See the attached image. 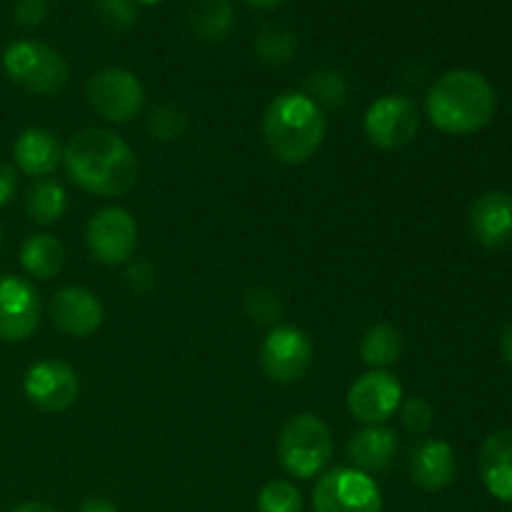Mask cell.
<instances>
[{
  "label": "cell",
  "mask_w": 512,
  "mask_h": 512,
  "mask_svg": "<svg viewBox=\"0 0 512 512\" xmlns=\"http://www.w3.org/2000/svg\"><path fill=\"white\" fill-rule=\"evenodd\" d=\"M63 165L78 188L103 198H118L138 183V158L118 133L85 128L63 148Z\"/></svg>",
  "instance_id": "cell-1"
},
{
  "label": "cell",
  "mask_w": 512,
  "mask_h": 512,
  "mask_svg": "<svg viewBox=\"0 0 512 512\" xmlns=\"http://www.w3.org/2000/svg\"><path fill=\"white\" fill-rule=\"evenodd\" d=\"M430 123L448 135L483 130L498 110V95L490 80L475 70H450L435 80L425 100Z\"/></svg>",
  "instance_id": "cell-2"
},
{
  "label": "cell",
  "mask_w": 512,
  "mask_h": 512,
  "mask_svg": "<svg viewBox=\"0 0 512 512\" xmlns=\"http://www.w3.org/2000/svg\"><path fill=\"white\" fill-rule=\"evenodd\" d=\"M325 113L305 93H280L263 115V138L270 155L285 165L313 158L325 140Z\"/></svg>",
  "instance_id": "cell-3"
},
{
  "label": "cell",
  "mask_w": 512,
  "mask_h": 512,
  "mask_svg": "<svg viewBox=\"0 0 512 512\" xmlns=\"http://www.w3.org/2000/svg\"><path fill=\"white\" fill-rule=\"evenodd\" d=\"M278 458L288 475L310 480L325 470L333 458V435L330 428L313 413L293 415L283 425L278 438Z\"/></svg>",
  "instance_id": "cell-4"
},
{
  "label": "cell",
  "mask_w": 512,
  "mask_h": 512,
  "mask_svg": "<svg viewBox=\"0 0 512 512\" xmlns=\"http://www.w3.org/2000/svg\"><path fill=\"white\" fill-rule=\"evenodd\" d=\"M3 70L33 95H58L68 88L70 68L63 55L40 40H15L3 53Z\"/></svg>",
  "instance_id": "cell-5"
},
{
  "label": "cell",
  "mask_w": 512,
  "mask_h": 512,
  "mask_svg": "<svg viewBox=\"0 0 512 512\" xmlns=\"http://www.w3.org/2000/svg\"><path fill=\"white\" fill-rule=\"evenodd\" d=\"M90 108L108 123H130L145 105V88L135 73L125 68L98 70L85 85Z\"/></svg>",
  "instance_id": "cell-6"
},
{
  "label": "cell",
  "mask_w": 512,
  "mask_h": 512,
  "mask_svg": "<svg viewBox=\"0 0 512 512\" xmlns=\"http://www.w3.org/2000/svg\"><path fill=\"white\" fill-rule=\"evenodd\" d=\"M313 512H383V495L368 473L335 468L315 485Z\"/></svg>",
  "instance_id": "cell-7"
},
{
  "label": "cell",
  "mask_w": 512,
  "mask_h": 512,
  "mask_svg": "<svg viewBox=\"0 0 512 512\" xmlns=\"http://www.w3.org/2000/svg\"><path fill=\"white\" fill-rule=\"evenodd\" d=\"M85 245L98 263L110 268L125 265L138 248V223L118 205L95 210L85 225Z\"/></svg>",
  "instance_id": "cell-8"
},
{
  "label": "cell",
  "mask_w": 512,
  "mask_h": 512,
  "mask_svg": "<svg viewBox=\"0 0 512 512\" xmlns=\"http://www.w3.org/2000/svg\"><path fill=\"white\" fill-rule=\"evenodd\" d=\"M313 340L295 325H275L260 345V365L278 385H293L305 378L313 365Z\"/></svg>",
  "instance_id": "cell-9"
},
{
  "label": "cell",
  "mask_w": 512,
  "mask_h": 512,
  "mask_svg": "<svg viewBox=\"0 0 512 512\" xmlns=\"http://www.w3.org/2000/svg\"><path fill=\"white\" fill-rule=\"evenodd\" d=\"M420 113L405 95H380L365 113V135L380 150H400L415 140Z\"/></svg>",
  "instance_id": "cell-10"
},
{
  "label": "cell",
  "mask_w": 512,
  "mask_h": 512,
  "mask_svg": "<svg viewBox=\"0 0 512 512\" xmlns=\"http://www.w3.org/2000/svg\"><path fill=\"white\" fill-rule=\"evenodd\" d=\"M23 393L35 408L45 413H63L80 395L78 373L55 358L38 360L23 375Z\"/></svg>",
  "instance_id": "cell-11"
},
{
  "label": "cell",
  "mask_w": 512,
  "mask_h": 512,
  "mask_svg": "<svg viewBox=\"0 0 512 512\" xmlns=\"http://www.w3.org/2000/svg\"><path fill=\"white\" fill-rule=\"evenodd\" d=\"M403 405V385L388 370L360 375L348 390V410L363 425H385Z\"/></svg>",
  "instance_id": "cell-12"
},
{
  "label": "cell",
  "mask_w": 512,
  "mask_h": 512,
  "mask_svg": "<svg viewBox=\"0 0 512 512\" xmlns=\"http://www.w3.org/2000/svg\"><path fill=\"white\" fill-rule=\"evenodd\" d=\"M43 318L40 293L23 278L0 275V340L23 343L38 330Z\"/></svg>",
  "instance_id": "cell-13"
},
{
  "label": "cell",
  "mask_w": 512,
  "mask_h": 512,
  "mask_svg": "<svg viewBox=\"0 0 512 512\" xmlns=\"http://www.w3.org/2000/svg\"><path fill=\"white\" fill-rule=\"evenodd\" d=\"M50 318L60 333L70 338H90L103 325L105 310L98 295L90 293L88 288L68 285V288H60L50 300Z\"/></svg>",
  "instance_id": "cell-14"
},
{
  "label": "cell",
  "mask_w": 512,
  "mask_h": 512,
  "mask_svg": "<svg viewBox=\"0 0 512 512\" xmlns=\"http://www.w3.org/2000/svg\"><path fill=\"white\" fill-rule=\"evenodd\" d=\"M470 233L483 248H503L512 240V195L503 190L480 195L470 208Z\"/></svg>",
  "instance_id": "cell-15"
},
{
  "label": "cell",
  "mask_w": 512,
  "mask_h": 512,
  "mask_svg": "<svg viewBox=\"0 0 512 512\" xmlns=\"http://www.w3.org/2000/svg\"><path fill=\"white\" fill-rule=\"evenodd\" d=\"M410 478L418 488L428 493H438L453 485L458 463H455L453 445L445 440H423L418 448L410 453L408 460Z\"/></svg>",
  "instance_id": "cell-16"
},
{
  "label": "cell",
  "mask_w": 512,
  "mask_h": 512,
  "mask_svg": "<svg viewBox=\"0 0 512 512\" xmlns=\"http://www.w3.org/2000/svg\"><path fill=\"white\" fill-rule=\"evenodd\" d=\"M15 165L30 178H45L63 163V145L48 128H28L13 143Z\"/></svg>",
  "instance_id": "cell-17"
},
{
  "label": "cell",
  "mask_w": 512,
  "mask_h": 512,
  "mask_svg": "<svg viewBox=\"0 0 512 512\" xmlns=\"http://www.w3.org/2000/svg\"><path fill=\"white\" fill-rule=\"evenodd\" d=\"M480 478L490 495L512 503V430H498L480 450Z\"/></svg>",
  "instance_id": "cell-18"
},
{
  "label": "cell",
  "mask_w": 512,
  "mask_h": 512,
  "mask_svg": "<svg viewBox=\"0 0 512 512\" xmlns=\"http://www.w3.org/2000/svg\"><path fill=\"white\" fill-rule=\"evenodd\" d=\"M398 453V438L385 425H365L348 443V458L360 473H378L393 463Z\"/></svg>",
  "instance_id": "cell-19"
},
{
  "label": "cell",
  "mask_w": 512,
  "mask_h": 512,
  "mask_svg": "<svg viewBox=\"0 0 512 512\" xmlns=\"http://www.w3.org/2000/svg\"><path fill=\"white\" fill-rule=\"evenodd\" d=\"M20 265H23L25 273L35 280L55 278L65 265L63 243L50 233L30 235V238L20 245Z\"/></svg>",
  "instance_id": "cell-20"
},
{
  "label": "cell",
  "mask_w": 512,
  "mask_h": 512,
  "mask_svg": "<svg viewBox=\"0 0 512 512\" xmlns=\"http://www.w3.org/2000/svg\"><path fill=\"white\" fill-rule=\"evenodd\" d=\"M188 23L203 40L220 43L235 28V8L230 0H190Z\"/></svg>",
  "instance_id": "cell-21"
},
{
  "label": "cell",
  "mask_w": 512,
  "mask_h": 512,
  "mask_svg": "<svg viewBox=\"0 0 512 512\" xmlns=\"http://www.w3.org/2000/svg\"><path fill=\"white\" fill-rule=\"evenodd\" d=\"M403 355V335L388 323L370 325L360 340V358L373 370H388Z\"/></svg>",
  "instance_id": "cell-22"
},
{
  "label": "cell",
  "mask_w": 512,
  "mask_h": 512,
  "mask_svg": "<svg viewBox=\"0 0 512 512\" xmlns=\"http://www.w3.org/2000/svg\"><path fill=\"white\" fill-rule=\"evenodd\" d=\"M68 210V195L55 180H38L25 195V213L35 225H53Z\"/></svg>",
  "instance_id": "cell-23"
},
{
  "label": "cell",
  "mask_w": 512,
  "mask_h": 512,
  "mask_svg": "<svg viewBox=\"0 0 512 512\" xmlns=\"http://www.w3.org/2000/svg\"><path fill=\"white\" fill-rule=\"evenodd\" d=\"M295 50H298V38H295L293 30L280 23L263 25L255 35V53L265 65L280 68V65L290 63Z\"/></svg>",
  "instance_id": "cell-24"
},
{
  "label": "cell",
  "mask_w": 512,
  "mask_h": 512,
  "mask_svg": "<svg viewBox=\"0 0 512 512\" xmlns=\"http://www.w3.org/2000/svg\"><path fill=\"white\" fill-rule=\"evenodd\" d=\"M308 98L315 100L320 108H343L348 103V83H345L343 75L338 70H315V73L308 75Z\"/></svg>",
  "instance_id": "cell-25"
},
{
  "label": "cell",
  "mask_w": 512,
  "mask_h": 512,
  "mask_svg": "<svg viewBox=\"0 0 512 512\" xmlns=\"http://www.w3.org/2000/svg\"><path fill=\"white\" fill-rule=\"evenodd\" d=\"M258 512H303V495L290 480H273L260 490Z\"/></svg>",
  "instance_id": "cell-26"
},
{
  "label": "cell",
  "mask_w": 512,
  "mask_h": 512,
  "mask_svg": "<svg viewBox=\"0 0 512 512\" xmlns=\"http://www.w3.org/2000/svg\"><path fill=\"white\" fill-rule=\"evenodd\" d=\"M185 128H188V118L175 105H158L155 110H150L148 133L158 143H173L185 133Z\"/></svg>",
  "instance_id": "cell-27"
},
{
  "label": "cell",
  "mask_w": 512,
  "mask_h": 512,
  "mask_svg": "<svg viewBox=\"0 0 512 512\" xmlns=\"http://www.w3.org/2000/svg\"><path fill=\"white\" fill-rule=\"evenodd\" d=\"M245 310L253 320L258 323H273L280 318L283 308H280V300L273 290L265 288H253L245 293Z\"/></svg>",
  "instance_id": "cell-28"
},
{
  "label": "cell",
  "mask_w": 512,
  "mask_h": 512,
  "mask_svg": "<svg viewBox=\"0 0 512 512\" xmlns=\"http://www.w3.org/2000/svg\"><path fill=\"white\" fill-rule=\"evenodd\" d=\"M138 8L135 0H100V18L108 28L128 30L138 23Z\"/></svg>",
  "instance_id": "cell-29"
},
{
  "label": "cell",
  "mask_w": 512,
  "mask_h": 512,
  "mask_svg": "<svg viewBox=\"0 0 512 512\" xmlns=\"http://www.w3.org/2000/svg\"><path fill=\"white\" fill-rule=\"evenodd\" d=\"M433 405L423 398H410L408 403L400 405V423L408 433L413 435H425L433 428Z\"/></svg>",
  "instance_id": "cell-30"
},
{
  "label": "cell",
  "mask_w": 512,
  "mask_h": 512,
  "mask_svg": "<svg viewBox=\"0 0 512 512\" xmlns=\"http://www.w3.org/2000/svg\"><path fill=\"white\" fill-rule=\"evenodd\" d=\"M53 10V0H15L13 23L20 28H35L43 23Z\"/></svg>",
  "instance_id": "cell-31"
},
{
  "label": "cell",
  "mask_w": 512,
  "mask_h": 512,
  "mask_svg": "<svg viewBox=\"0 0 512 512\" xmlns=\"http://www.w3.org/2000/svg\"><path fill=\"white\" fill-rule=\"evenodd\" d=\"M125 278H128V285L135 290V293H148V290H153V285L158 283V273H155V268L150 263H143V260L130 265Z\"/></svg>",
  "instance_id": "cell-32"
},
{
  "label": "cell",
  "mask_w": 512,
  "mask_h": 512,
  "mask_svg": "<svg viewBox=\"0 0 512 512\" xmlns=\"http://www.w3.org/2000/svg\"><path fill=\"white\" fill-rule=\"evenodd\" d=\"M18 193V173L13 165L0 163V205H8Z\"/></svg>",
  "instance_id": "cell-33"
},
{
  "label": "cell",
  "mask_w": 512,
  "mask_h": 512,
  "mask_svg": "<svg viewBox=\"0 0 512 512\" xmlns=\"http://www.w3.org/2000/svg\"><path fill=\"white\" fill-rule=\"evenodd\" d=\"M78 512H118V508L105 498H88L80 505Z\"/></svg>",
  "instance_id": "cell-34"
},
{
  "label": "cell",
  "mask_w": 512,
  "mask_h": 512,
  "mask_svg": "<svg viewBox=\"0 0 512 512\" xmlns=\"http://www.w3.org/2000/svg\"><path fill=\"white\" fill-rule=\"evenodd\" d=\"M500 350H503V358L512 365V320L508 325H505L503 338H500Z\"/></svg>",
  "instance_id": "cell-35"
},
{
  "label": "cell",
  "mask_w": 512,
  "mask_h": 512,
  "mask_svg": "<svg viewBox=\"0 0 512 512\" xmlns=\"http://www.w3.org/2000/svg\"><path fill=\"white\" fill-rule=\"evenodd\" d=\"M10 512H55V510L50 508V505H45V503H23V505H18V508H13Z\"/></svg>",
  "instance_id": "cell-36"
},
{
  "label": "cell",
  "mask_w": 512,
  "mask_h": 512,
  "mask_svg": "<svg viewBox=\"0 0 512 512\" xmlns=\"http://www.w3.org/2000/svg\"><path fill=\"white\" fill-rule=\"evenodd\" d=\"M245 3H248L250 8H258V10H273V8H278V5H283L285 0H245Z\"/></svg>",
  "instance_id": "cell-37"
},
{
  "label": "cell",
  "mask_w": 512,
  "mask_h": 512,
  "mask_svg": "<svg viewBox=\"0 0 512 512\" xmlns=\"http://www.w3.org/2000/svg\"><path fill=\"white\" fill-rule=\"evenodd\" d=\"M135 3H138V5H155V3H160V0H135Z\"/></svg>",
  "instance_id": "cell-38"
},
{
  "label": "cell",
  "mask_w": 512,
  "mask_h": 512,
  "mask_svg": "<svg viewBox=\"0 0 512 512\" xmlns=\"http://www.w3.org/2000/svg\"><path fill=\"white\" fill-rule=\"evenodd\" d=\"M0 243H3V238H0Z\"/></svg>",
  "instance_id": "cell-39"
}]
</instances>
